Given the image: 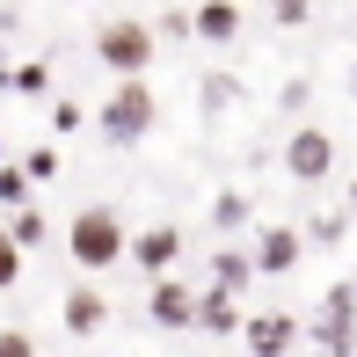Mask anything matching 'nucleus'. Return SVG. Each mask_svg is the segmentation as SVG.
Wrapping results in <instances>:
<instances>
[{
  "mask_svg": "<svg viewBox=\"0 0 357 357\" xmlns=\"http://www.w3.org/2000/svg\"><path fill=\"white\" fill-rule=\"evenodd\" d=\"M66 255L80 270H109V263L132 255V234H124V219L109 212V204H80L73 226H66Z\"/></svg>",
  "mask_w": 357,
  "mask_h": 357,
  "instance_id": "nucleus-1",
  "label": "nucleus"
},
{
  "mask_svg": "<svg viewBox=\"0 0 357 357\" xmlns=\"http://www.w3.org/2000/svg\"><path fill=\"white\" fill-rule=\"evenodd\" d=\"M95 124H102L109 146H139V139L160 124V102H153L146 80H117V88L102 95V109H95Z\"/></svg>",
  "mask_w": 357,
  "mask_h": 357,
  "instance_id": "nucleus-2",
  "label": "nucleus"
},
{
  "mask_svg": "<svg viewBox=\"0 0 357 357\" xmlns=\"http://www.w3.org/2000/svg\"><path fill=\"white\" fill-rule=\"evenodd\" d=\"M153 29L139 22V15H109L102 29H95V59H102L117 80H146V66H153Z\"/></svg>",
  "mask_w": 357,
  "mask_h": 357,
  "instance_id": "nucleus-3",
  "label": "nucleus"
},
{
  "mask_svg": "<svg viewBox=\"0 0 357 357\" xmlns=\"http://www.w3.org/2000/svg\"><path fill=\"white\" fill-rule=\"evenodd\" d=\"M314 335H321V343H328L335 357H350V350H357V284H335L328 299H321Z\"/></svg>",
  "mask_w": 357,
  "mask_h": 357,
  "instance_id": "nucleus-4",
  "label": "nucleus"
},
{
  "mask_svg": "<svg viewBox=\"0 0 357 357\" xmlns=\"http://www.w3.org/2000/svg\"><path fill=\"white\" fill-rule=\"evenodd\" d=\"M284 168H291V183H321V175L335 168V139L314 132V124L291 132V139H284Z\"/></svg>",
  "mask_w": 357,
  "mask_h": 357,
  "instance_id": "nucleus-5",
  "label": "nucleus"
},
{
  "mask_svg": "<svg viewBox=\"0 0 357 357\" xmlns=\"http://www.w3.org/2000/svg\"><path fill=\"white\" fill-rule=\"evenodd\" d=\"M299 255H306L299 226H263V241H255V278H284V270H299Z\"/></svg>",
  "mask_w": 357,
  "mask_h": 357,
  "instance_id": "nucleus-6",
  "label": "nucleus"
},
{
  "mask_svg": "<svg viewBox=\"0 0 357 357\" xmlns=\"http://www.w3.org/2000/svg\"><path fill=\"white\" fill-rule=\"evenodd\" d=\"M153 328H197V291L183 278H153V299H146Z\"/></svg>",
  "mask_w": 357,
  "mask_h": 357,
  "instance_id": "nucleus-7",
  "label": "nucleus"
},
{
  "mask_svg": "<svg viewBox=\"0 0 357 357\" xmlns=\"http://www.w3.org/2000/svg\"><path fill=\"white\" fill-rule=\"evenodd\" d=\"M175 255H183V226H146V234H132V263L146 278H168Z\"/></svg>",
  "mask_w": 357,
  "mask_h": 357,
  "instance_id": "nucleus-8",
  "label": "nucleus"
},
{
  "mask_svg": "<svg viewBox=\"0 0 357 357\" xmlns=\"http://www.w3.org/2000/svg\"><path fill=\"white\" fill-rule=\"evenodd\" d=\"M59 321H66V335H102L109 299H102L95 284H73V291H66V306H59Z\"/></svg>",
  "mask_w": 357,
  "mask_h": 357,
  "instance_id": "nucleus-9",
  "label": "nucleus"
},
{
  "mask_svg": "<svg viewBox=\"0 0 357 357\" xmlns=\"http://www.w3.org/2000/svg\"><path fill=\"white\" fill-rule=\"evenodd\" d=\"M241 328H248V350L255 357H284L291 343H299V321H291V314H248Z\"/></svg>",
  "mask_w": 357,
  "mask_h": 357,
  "instance_id": "nucleus-10",
  "label": "nucleus"
},
{
  "mask_svg": "<svg viewBox=\"0 0 357 357\" xmlns=\"http://www.w3.org/2000/svg\"><path fill=\"white\" fill-rule=\"evenodd\" d=\"M190 29H197L204 44H234L241 37V8L234 0H204V8H190Z\"/></svg>",
  "mask_w": 357,
  "mask_h": 357,
  "instance_id": "nucleus-11",
  "label": "nucleus"
},
{
  "mask_svg": "<svg viewBox=\"0 0 357 357\" xmlns=\"http://www.w3.org/2000/svg\"><path fill=\"white\" fill-rule=\"evenodd\" d=\"M197 328H204V335H234V328H241L234 291H219V284H212V291H197Z\"/></svg>",
  "mask_w": 357,
  "mask_h": 357,
  "instance_id": "nucleus-12",
  "label": "nucleus"
},
{
  "mask_svg": "<svg viewBox=\"0 0 357 357\" xmlns=\"http://www.w3.org/2000/svg\"><path fill=\"white\" fill-rule=\"evenodd\" d=\"M248 278H255V255H248V248H219V255H212V284H219V291H241Z\"/></svg>",
  "mask_w": 357,
  "mask_h": 357,
  "instance_id": "nucleus-13",
  "label": "nucleus"
},
{
  "mask_svg": "<svg viewBox=\"0 0 357 357\" xmlns=\"http://www.w3.org/2000/svg\"><path fill=\"white\" fill-rule=\"evenodd\" d=\"M0 204H8V212H22V204H37V183L22 175V160H0Z\"/></svg>",
  "mask_w": 357,
  "mask_h": 357,
  "instance_id": "nucleus-14",
  "label": "nucleus"
},
{
  "mask_svg": "<svg viewBox=\"0 0 357 357\" xmlns=\"http://www.w3.org/2000/svg\"><path fill=\"white\" fill-rule=\"evenodd\" d=\"M8 234H15V248H44V212H37V204H22V212L8 219Z\"/></svg>",
  "mask_w": 357,
  "mask_h": 357,
  "instance_id": "nucleus-15",
  "label": "nucleus"
},
{
  "mask_svg": "<svg viewBox=\"0 0 357 357\" xmlns=\"http://www.w3.org/2000/svg\"><path fill=\"white\" fill-rule=\"evenodd\" d=\"M8 88H15V95H52V66H44V59H29V66L8 73Z\"/></svg>",
  "mask_w": 357,
  "mask_h": 357,
  "instance_id": "nucleus-16",
  "label": "nucleus"
},
{
  "mask_svg": "<svg viewBox=\"0 0 357 357\" xmlns=\"http://www.w3.org/2000/svg\"><path fill=\"white\" fill-rule=\"evenodd\" d=\"M22 284V248H15V234L0 226V291H15Z\"/></svg>",
  "mask_w": 357,
  "mask_h": 357,
  "instance_id": "nucleus-17",
  "label": "nucleus"
},
{
  "mask_svg": "<svg viewBox=\"0 0 357 357\" xmlns=\"http://www.w3.org/2000/svg\"><path fill=\"white\" fill-rule=\"evenodd\" d=\"M241 219H248V197H241V190H226V197L212 204V226H219V234H234Z\"/></svg>",
  "mask_w": 357,
  "mask_h": 357,
  "instance_id": "nucleus-18",
  "label": "nucleus"
},
{
  "mask_svg": "<svg viewBox=\"0 0 357 357\" xmlns=\"http://www.w3.org/2000/svg\"><path fill=\"white\" fill-rule=\"evenodd\" d=\"M22 175H29V183H52V175H59V153H52V146H29V153H22Z\"/></svg>",
  "mask_w": 357,
  "mask_h": 357,
  "instance_id": "nucleus-19",
  "label": "nucleus"
},
{
  "mask_svg": "<svg viewBox=\"0 0 357 357\" xmlns=\"http://www.w3.org/2000/svg\"><path fill=\"white\" fill-rule=\"evenodd\" d=\"M0 357H37V335L29 328H0Z\"/></svg>",
  "mask_w": 357,
  "mask_h": 357,
  "instance_id": "nucleus-20",
  "label": "nucleus"
},
{
  "mask_svg": "<svg viewBox=\"0 0 357 357\" xmlns=\"http://www.w3.org/2000/svg\"><path fill=\"white\" fill-rule=\"evenodd\" d=\"M270 15H278V22H306L314 8H306V0H270Z\"/></svg>",
  "mask_w": 357,
  "mask_h": 357,
  "instance_id": "nucleus-21",
  "label": "nucleus"
},
{
  "mask_svg": "<svg viewBox=\"0 0 357 357\" xmlns=\"http://www.w3.org/2000/svg\"><path fill=\"white\" fill-rule=\"evenodd\" d=\"M52 124L59 132H80V102H52Z\"/></svg>",
  "mask_w": 357,
  "mask_h": 357,
  "instance_id": "nucleus-22",
  "label": "nucleus"
},
{
  "mask_svg": "<svg viewBox=\"0 0 357 357\" xmlns=\"http://www.w3.org/2000/svg\"><path fill=\"white\" fill-rule=\"evenodd\" d=\"M8 73H15V66H8V44H0V88H8Z\"/></svg>",
  "mask_w": 357,
  "mask_h": 357,
  "instance_id": "nucleus-23",
  "label": "nucleus"
},
{
  "mask_svg": "<svg viewBox=\"0 0 357 357\" xmlns=\"http://www.w3.org/2000/svg\"><path fill=\"white\" fill-rule=\"evenodd\" d=\"M0 160H8V146H0Z\"/></svg>",
  "mask_w": 357,
  "mask_h": 357,
  "instance_id": "nucleus-24",
  "label": "nucleus"
},
{
  "mask_svg": "<svg viewBox=\"0 0 357 357\" xmlns=\"http://www.w3.org/2000/svg\"><path fill=\"white\" fill-rule=\"evenodd\" d=\"M350 88H357V73H350Z\"/></svg>",
  "mask_w": 357,
  "mask_h": 357,
  "instance_id": "nucleus-25",
  "label": "nucleus"
},
{
  "mask_svg": "<svg viewBox=\"0 0 357 357\" xmlns=\"http://www.w3.org/2000/svg\"><path fill=\"white\" fill-rule=\"evenodd\" d=\"M350 284H357V278H350Z\"/></svg>",
  "mask_w": 357,
  "mask_h": 357,
  "instance_id": "nucleus-26",
  "label": "nucleus"
}]
</instances>
